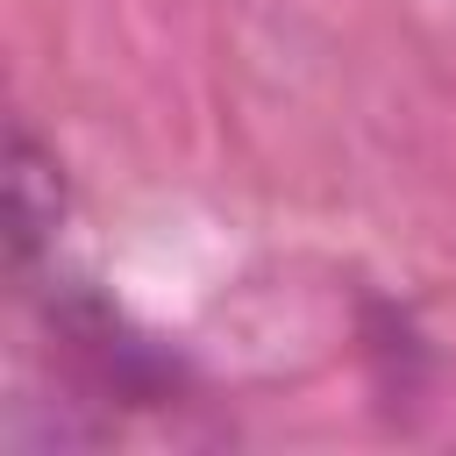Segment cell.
<instances>
[{
  "label": "cell",
  "mask_w": 456,
  "mask_h": 456,
  "mask_svg": "<svg viewBox=\"0 0 456 456\" xmlns=\"http://www.w3.org/2000/svg\"><path fill=\"white\" fill-rule=\"evenodd\" d=\"M57 221H64V171L14 121L7 128V256L14 264H36L50 249V235H57Z\"/></svg>",
  "instance_id": "obj_1"
}]
</instances>
